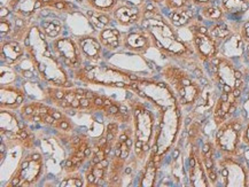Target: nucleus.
Returning <instances> with one entry per match:
<instances>
[{
	"label": "nucleus",
	"mask_w": 249,
	"mask_h": 187,
	"mask_svg": "<svg viewBox=\"0 0 249 187\" xmlns=\"http://www.w3.org/2000/svg\"><path fill=\"white\" fill-rule=\"evenodd\" d=\"M143 18L142 21V29H145L152 38L153 45L162 54L169 58L187 62L196 54L192 46L180 38L177 28L168 18L163 17L154 5L143 7Z\"/></svg>",
	"instance_id": "obj_1"
},
{
	"label": "nucleus",
	"mask_w": 249,
	"mask_h": 187,
	"mask_svg": "<svg viewBox=\"0 0 249 187\" xmlns=\"http://www.w3.org/2000/svg\"><path fill=\"white\" fill-rule=\"evenodd\" d=\"M164 78L176 91L178 101L183 106H192L200 99L202 87L199 82L194 81L187 71L176 66H167L162 71Z\"/></svg>",
	"instance_id": "obj_2"
},
{
	"label": "nucleus",
	"mask_w": 249,
	"mask_h": 187,
	"mask_svg": "<svg viewBox=\"0 0 249 187\" xmlns=\"http://www.w3.org/2000/svg\"><path fill=\"white\" fill-rule=\"evenodd\" d=\"M208 65L213 79L217 84L221 85L222 92L231 93L237 88H242L245 85L242 79L244 74L235 68L231 59L219 54L208 62Z\"/></svg>",
	"instance_id": "obj_3"
},
{
	"label": "nucleus",
	"mask_w": 249,
	"mask_h": 187,
	"mask_svg": "<svg viewBox=\"0 0 249 187\" xmlns=\"http://www.w3.org/2000/svg\"><path fill=\"white\" fill-rule=\"evenodd\" d=\"M187 28L192 34V47L194 53L201 61L208 63L217 55H219L221 43L210 34L208 25L204 24L197 17Z\"/></svg>",
	"instance_id": "obj_4"
},
{
	"label": "nucleus",
	"mask_w": 249,
	"mask_h": 187,
	"mask_svg": "<svg viewBox=\"0 0 249 187\" xmlns=\"http://www.w3.org/2000/svg\"><path fill=\"white\" fill-rule=\"evenodd\" d=\"M244 122L238 117H231L218 126L215 136V145L224 155L235 156L239 153L240 142L242 141Z\"/></svg>",
	"instance_id": "obj_5"
},
{
	"label": "nucleus",
	"mask_w": 249,
	"mask_h": 187,
	"mask_svg": "<svg viewBox=\"0 0 249 187\" xmlns=\"http://www.w3.org/2000/svg\"><path fill=\"white\" fill-rule=\"evenodd\" d=\"M221 175L225 186H248V171L244 164L233 160L231 155H224L219 161Z\"/></svg>",
	"instance_id": "obj_6"
},
{
	"label": "nucleus",
	"mask_w": 249,
	"mask_h": 187,
	"mask_svg": "<svg viewBox=\"0 0 249 187\" xmlns=\"http://www.w3.org/2000/svg\"><path fill=\"white\" fill-rule=\"evenodd\" d=\"M135 112V128H136V147L142 148L143 144H148L151 140L154 119L152 113L148 112L142 104H139L133 109Z\"/></svg>",
	"instance_id": "obj_7"
},
{
	"label": "nucleus",
	"mask_w": 249,
	"mask_h": 187,
	"mask_svg": "<svg viewBox=\"0 0 249 187\" xmlns=\"http://www.w3.org/2000/svg\"><path fill=\"white\" fill-rule=\"evenodd\" d=\"M143 12H145V9L139 7V6L132 4V2L121 0L117 7L114 9L113 17L120 25L131 27V25L142 23Z\"/></svg>",
	"instance_id": "obj_8"
},
{
	"label": "nucleus",
	"mask_w": 249,
	"mask_h": 187,
	"mask_svg": "<svg viewBox=\"0 0 249 187\" xmlns=\"http://www.w3.org/2000/svg\"><path fill=\"white\" fill-rule=\"evenodd\" d=\"M239 97L235 96L233 92L226 93L222 92L221 97L218 98L213 107V119L217 126L222 125L223 123L231 119L235 110L238 109Z\"/></svg>",
	"instance_id": "obj_9"
},
{
	"label": "nucleus",
	"mask_w": 249,
	"mask_h": 187,
	"mask_svg": "<svg viewBox=\"0 0 249 187\" xmlns=\"http://www.w3.org/2000/svg\"><path fill=\"white\" fill-rule=\"evenodd\" d=\"M53 50L56 54L61 56V59L68 66L75 67L81 60V50L75 40L70 39L68 37H61L53 44Z\"/></svg>",
	"instance_id": "obj_10"
},
{
	"label": "nucleus",
	"mask_w": 249,
	"mask_h": 187,
	"mask_svg": "<svg viewBox=\"0 0 249 187\" xmlns=\"http://www.w3.org/2000/svg\"><path fill=\"white\" fill-rule=\"evenodd\" d=\"M7 7L17 17L29 18L45 8V4L44 0H9Z\"/></svg>",
	"instance_id": "obj_11"
},
{
	"label": "nucleus",
	"mask_w": 249,
	"mask_h": 187,
	"mask_svg": "<svg viewBox=\"0 0 249 187\" xmlns=\"http://www.w3.org/2000/svg\"><path fill=\"white\" fill-rule=\"evenodd\" d=\"M124 46L127 50L135 51V52H142L146 51L152 45V38L149 34L145 29L142 31H133V33L127 34L124 37Z\"/></svg>",
	"instance_id": "obj_12"
},
{
	"label": "nucleus",
	"mask_w": 249,
	"mask_h": 187,
	"mask_svg": "<svg viewBox=\"0 0 249 187\" xmlns=\"http://www.w3.org/2000/svg\"><path fill=\"white\" fill-rule=\"evenodd\" d=\"M246 53V43L242 40L240 34L237 31L230 36L228 39L224 40L221 44V50H219V54L226 56V58L231 59L232 55L241 56Z\"/></svg>",
	"instance_id": "obj_13"
},
{
	"label": "nucleus",
	"mask_w": 249,
	"mask_h": 187,
	"mask_svg": "<svg viewBox=\"0 0 249 187\" xmlns=\"http://www.w3.org/2000/svg\"><path fill=\"white\" fill-rule=\"evenodd\" d=\"M219 2L226 15V20H238L249 11L248 0H221Z\"/></svg>",
	"instance_id": "obj_14"
},
{
	"label": "nucleus",
	"mask_w": 249,
	"mask_h": 187,
	"mask_svg": "<svg viewBox=\"0 0 249 187\" xmlns=\"http://www.w3.org/2000/svg\"><path fill=\"white\" fill-rule=\"evenodd\" d=\"M77 45L82 54L90 60H97L101 54V43L99 38L92 36L81 37L77 39Z\"/></svg>",
	"instance_id": "obj_15"
},
{
	"label": "nucleus",
	"mask_w": 249,
	"mask_h": 187,
	"mask_svg": "<svg viewBox=\"0 0 249 187\" xmlns=\"http://www.w3.org/2000/svg\"><path fill=\"white\" fill-rule=\"evenodd\" d=\"M197 17H199L200 21L210 22L212 24L226 20V15L224 11H223L221 2H217V4L208 5L199 8Z\"/></svg>",
	"instance_id": "obj_16"
},
{
	"label": "nucleus",
	"mask_w": 249,
	"mask_h": 187,
	"mask_svg": "<svg viewBox=\"0 0 249 187\" xmlns=\"http://www.w3.org/2000/svg\"><path fill=\"white\" fill-rule=\"evenodd\" d=\"M196 7L179 9V11L170 12L168 20L175 25L176 28H187L194 20H196L197 15L194 11Z\"/></svg>",
	"instance_id": "obj_17"
},
{
	"label": "nucleus",
	"mask_w": 249,
	"mask_h": 187,
	"mask_svg": "<svg viewBox=\"0 0 249 187\" xmlns=\"http://www.w3.org/2000/svg\"><path fill=\"white\" fill-rule=\"evenodd\" d=\"M0 98H1V106L9 107V108H15L23 102L24 93L18 88L13 86L1 87L0 91Z\"/></svg>",
	"instance_id": "obj_18"
},
{
	"label": "nucleus",
	"mask_w": 249,
	"mask_h": 187,
	"mask_svg": "<svg viewBox=\"0 0 249 187\" xmlns=\"http://www.w3.org/2000/svg\"><path fill=\"white\" fill-rule=\"evenodd\" d=\"M98 38L102 46H105L108 50H115L120 46L122 37H121V33L116 28L106 27L101 29Z\"/></svg>",
	"instance_id": "obj_19"
},
{
	"label": "nucleus",
	"mask_w": 249,
	"mask_h": 187,
	"mask_svg": "<svg viewBox=\"0 0 249 187\" xmlns=\"http://www.w3.org/2000/svg\"><path fill=\"white\" fill-rule=\"evenodd\" d=\"M209 33L212 36L215 38V39L218 40L219 43H223L224 40L228 39L230 36H232L233 34L237 33V30H234L231 27V24L229 23L228 20L217 22V23H213L209 25Z\"/></svg>",
	"instance_id": "obj_20"
},
{
	"label": "nucleus",
	"mask_w": 249,
	"mask_h": 187,
	"mask_svg": "<svg viewBox=\"0 0 249 187\" xmlns=\"http://www.w3.org/2000/svg\"><path fill=\"white\" fill-rule=\"evenodd\" d=\"M23 54V49L18 44V40H11V42L2 43L1 46V56L6 58V61L9 63L15 62L18 58Z\"/></svg>",
	"instance_id": "obj_21"
},
{
	"label": "nucleus",
	"mask_w": 249,
	"mask_h": 187,
	"mask_svg": "<svg viewBox=\"0 0 249 187\" xmlns=\"http://www.w3.org/2000/svg\"><path fill=\"white\" fill-rule=\"evenodd\" d=\"M86 17L90 18L91 23L94 25V27L100 28V29H104V28L108 27L110 24L111 20H113V14L111 13H102V12H97L93 11V9H89L86 12Z\"/></svg>",
	"instance_id": "obj_22"
},
{
	"label": "nucleus",
	"mask_w": 249,
	"mask_h": 187,
	"mask_svg": "<svg viewBox=\"0 0 249 187\" xmlns=\"http://www.w3.org/2000/svg\"><path fill=\"white\" fill-rule=\"evenodd\" d=\"M84 2L88 7L93 9V11L113 14L114 9L117 7L121 0H85Z\"/></svg>",
	"instance_id": "obj_23"
},
{
	"label": "nucleus",
	"mask_w": 249,
	"mask_h": 187,
	"mask_svg": "<svg viewBox=\"0 0 249 187\" xmlns=\"http://www.w3.org/2000/svg\"><path fill=\"white\" fill-rule=\"evenodd\" d=\"M40 29L50 38H57L62 31V23L59 20H44L40 24Z\"/></svg>",
	"instance_id": "obj_24"
},
{
	"label": "nucleus",
	"mask_w": 249,
	"mask_h": 187,
	"mask_svg": "<svg viewBox=\"0 0 249 187\" xmlns=\"http://www.w3.org/2000/svg\"><path fill=\"white\" fill-rule=\"evenodd\" d=\"M46 8L59 13H74L76 11L75 5L69 0H51Z\"/></svg>",
	"instance_id": "obj_25"
},
{
	"label": "nucleus",
	"mask_w": 249,
	"mask_h": 187,
	"mask_svg": "<svg viewBox=\"0 0 249 187\" xmlns=\"http://www.w3.org/2000/svg\"><path fill=\"white\" fill-rule=\"evenodd\" d=\"M163 5L170 12L194 7L192 0H164Z\"/></svg>",
	"instance_id": "obj_26"
},
{
	"label": "nucleus",
	"mask_w": 249,
	"mask_h": 187,
	"mask_svg": "<svg viewBox=\"0 0 249 187\" xmlns=\"http://www.w3.org/2000/svg\"><path fill=\"white\" fill-rule=\"evenodd\" d=\"M239 34L242 38V40L246 43V45L249 44V18L242 22V23L239 25Z\"/></svg>",
	"instance_id": "obj_27"
},
{
	"label": "nucleus",
	"mask_w": 249,
	"mask_h": 187,
	"mask_svg": "<svg viewBox=\"0 0 249 187\" xmlns=\"http://www.w3.org/2000/svg\"><path fill=\"white\" fill-rule=\"evenodd\" d=\"M0 20H1V22H0V34H1L2 37L7 36L13 30V24L5 17H0Z\"/></svg>",
	"instance_id": "obj_28"
},
{
	"label": "nucleus",
	"mask_w": 249,
	"mask_h": 187,
	"mask_svg": "<svg viewBox=\"0 0 249 187\" xmlns=\"http://www.w3.org/2000/svg\"><path fill=\"white\" fill-rule=\"evenodd\" d=\"M219 1H221V0H192V4L196 8H201L204 7V6L217 4V2Z\"/></svg>",
	"instance_id": "obj_29"
},
{
	"label": "nucleus",
	"mask_w": 249,
	"mask_h": 187,
	"mask_svg": "<svg viewBox=\"0 0 249 187\" xmlns=\"http://www.w3.org/2000/svg\"><path fill=\"white\" fill-rule=\"evenodd\" d=\"M199 132H200V124H199V123H196V122L193 123V124L190 126V129H188V135H190V138L192 139L193 141L197 138V136H199Z\"/></svg>",
	"instance_id": "obj_30"
},
{
	"label": "nucleus",
	"mask_w": 249,
	"mask_h": 187,
	"mask_svg": "<svg viewBox=\"0 0 249 187\" xmlns=\"http://www.w3.org/2000/svg\"><path fill=\"white\" fill-rule=\"evenodd\" d=\"M55 126L57 129L62 130V131H68V130L71 129V124L68 122V119H66V117H63L62 119H59V121H56V123H54Z\"/></svg>",
	"instance_id": "obj_31"
},
{
	"label": "nucleus",
	"mask_w": 249,
	"mask_h": 187,
	"mask_svg": "<svg viewBox=\"0 0 249 187\" xmlns=\"http://www.w3.org/2000/svg\"><path fill=\"white\" fill-rule=\"evenodd\" d=\"M61 186L62 187H66V186L81 187V186H83V183H82V180L78 178H70V179L63 180V182L61 183Z\"/></svg>",
	"instance_id": "obj_32"
},
{
	"label": "nucleus",
	"mask_w": 249,
	"mask_h": 187,
	"mask_svg": "<svg viewBox=\"0 0 249 187\" xmlns=\"http://www.w3.org/2000/svg\"><path fill=\"white\" fill-rule=\"evenodd\" d=\"M242 142L249 147V122L245 125L244 131H242Z\"/></svg>",
	"instance_id": "obj_33"
},
{
	"label": "nucleus",
	"mask_w": 249,
	"mask_h": 187,
	"mask_svg": "<svg viewBox=\"0 0 249 187\" xmlns=\"http://www.w3.org/2000/svg\"><path fill=\"white\" fill-rule=\"evenodd\" d=\"M92 107V100L89 98L83 97L81 98V108L82 109H90Z\"/></svg>",
	"instance_id": "obj_34"
},
{
	"label": "nucleus",
	"mask_w": 249,
	"mask_h": 187,
	"mask_svg": "<svg viewBox=\"0 0 249 187\" xmlns=\"http://www.w3.org/2000/svg\"><path fill=\"white\" fill-rule=\"evenodd\" d=\"M106 113H107V115H119V114L121 113L120 112V106H116V104H111V106L109 107V108H108L107 110H106Z\"/></svg>",
	"instance_id": "obj_35"
},
{
	"label": "nucleus",
	"mask_w": 249,
	"mask_h": 187,
	"mask_svg": "<svg viewBox=\"0 0 249 187\" xmlns=\"http://www.w3.org/2000/svg\"><path fill=\"white\" fill-rule=\"evenodd\" d=\"M107 131L114 133V135L116 136L117 132H119V125H117L116 123H110V124H108L107 126Z\"/></svg>",
	"instance_id": "obj_36"
},
{
	"label": "nucleus",
	"mask_w": 249,
	"mask_h": 187,
	"mask_svg": "<svg viewBox=\"0 0 249 187\" xmlns=\"http://www.w3.org/2000/svg\"><path fill=\"white\" fill-rule=\"evenodd\" d=\"M50 114L54 117V119H55V121H59V119H62L63 117H65L62 115L61 112H59V110H55V109H51Z\"/></svg>",
	"instance_id": "obj_37"
},
{
	"label": "nucleus",
	"mask_w": 249,
	"mask_h": 187,
	"mask_svg": "<svg viewBox=\"0 0 249 187\" xmlns=\"http://www.w3.org/2000/svg\"><path fill=\"white\" fill-rule=\"evenodd\" d=\"M85 97L92 100V99H94L95 97H97V94L93 93V92H91V91H86V92H85Z\"/></svg>",
	"instance_id": "obj_38"
},
{
	"label": "nucleus",
	"mask_w": 249,
	"mask_h": 187,
	"mask_svg": "<svg viewBox=\"0 0 249 187\" xmlns=\"http://www.w3.org/2000/svg\"><path fill=\"white\" fill-rule=\"evenodd\" d=\"M127 139H129V135H127V133H123V135L120 136V141L124 142V141H126Z\"/></svg>",
	"instance_id": "obj_39"
},
{
	"label": "nucleus",
	"mask_w": 249,
	"mask_h": 187,
	"mask_svg": "<svg viewBox=\"0 0 249 187\" xmlns=\"http://www.w3.org/2000/svg\"><path fill=\"white\" fill-rule=\"evenodd\" d=\"M129 156V150H125V151H123L122 150V154H121V158H123V160H125V158Z\"/></svg>",
	"instance_id": "obj_40"
},
{
	"label": "nucleus",
	"mask_w": 249,
	"mask_h": 187,
	"mask_svg": "<svg viewBox=\"0 0 249 187\" xmlns=\"http://www.w3.org/2000/svg\"><path fill=\"white\" fill-rule=\"evenodd\" d=\"M91 153H92L91 148L89 147V146H88V147H86V148H85V151H84V154H85V156H86V157H88V156H90Z\"/></svg>",
	"instance_id": "obj_41"
},
{
	"label": "nucleus",
	"mask_w": 249,
	"mask_h": 187,
	"mask_svg": "<svg viewBox=\"0 0 249 187\" xmlns=\"http://www.w3.org/2000/svg\"><path fill=\"white\" fill-rule=\"evenodd\" d=\"M31 160L40 161V155L39 154H33V157H31Z\"/></svg>",
	"instance_id": "obj_42"
},
{
	"label": "nucleus",
	"mask_w": 249,
	"mask_h": 187,
	"mask_svg": "<svg viewBox=\"0 0 249 187\" xmlns=\"http://www.w3.org/2000/svg\"><path fill=\"white\" fill-rule=\"evenodd\" d=\"M125 144H126V146H127V147H129V150H130V147H131V146H132V144H133V141H132V139H127V140L125 141Z\"/></svg>",
	"instance_id": "obj_43"
},
{
	"label": "nucleus",
	"mask_w": 249,
	"mask_h": 187,
	"mask_svg": "<svg viewBox=\"0 0 249 187\" xmlns=\"http://www.w3.org/2000/svg\"><path fill=\"white\" fill-rule=\"evenodd\" d=\"M246 56H247V59L249 60V44H247V45H246Z\"/></svg>",
	"instance_id": "obj_44"
},
{
	"label": "nucleus",
	"mask_w": 249,
	"mask_h": 187,
	"mask_svg": "<svg viewBox=\"0 0 249 187\" xmlns=\"http://www.w3.org/2000/svg\"><path fill=\"white\" fill-rule=\"evenodd\" d=\"M153 4H163L164 0H151Z\"/></svg>",
	"instance_id": "obj_45"
},
{
	"label": "nucleus",
	"mask_w": 249,
	"mask_h": 187,
	"mask_svg": "<svg viewBox=\"0 0 249 187\" xmlns=\"http://www.w3.org/2000/svg\"><path fill=\"white\" fill-rule=\"evenodd\" d=\"M120 112L122 113V114H126V113H127V109H126V108H124V107L121 106V107H120Z\"/></svg>",
	"instance_id": "obj_46"
},
{
	"label": "nucleus",
	"mask_w": 249,
	"mask_h": 187,
	"mask_svg": "<svg viewBox=\"0 0 249 187\" xmlns=\"http://www.w3.org/2000/svg\"><path fill=\"white\" fill-rule=\"evenodd\" d=\"M125 172H126V173H127V175H129V173H130V172H131V169H130V168H127V169H126V170H125Z\"/></svg>",
	"instance_id": "obj_47"
},
{
	"label": "nucleus",
	"mask_w": 249,
	"mask_h": 187,
	"mask_svg": "<svg viewBox=\"0 0 249 187\" xmlns=\"http://www.w3.org/2000/svg\"><path fill=\"white\" fill-rule=\"evenodd\" d=\"M76 1H78V2H84L85 0H76Z\"/></svg>",
	"instance_id": "obj_48"
},
{
	"label": "nucleus",
	"mask_w": 249,
	"mask_h": 187,
	"mask_svg": "<svg viewBox=\"0 0 249 187\" xmlns=\"http://www.w3.org/2000/svg\"><path fill=\"white\" fill-rule=\"evenodd\" d=\"M248 2H249V0H248Z\"/></svg>",
	"instance_id": "obj_49"
}]
</instances>
